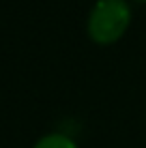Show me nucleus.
Returning a JSON list of instances; mask_svg holds the SVG:
<instances>
[{
    "label": "nucleus",
    "instance_id": "obj_1",
    "mask_svg": "<svg viewBox=\"0 0 146 148\" xmlns=\"http://www.w3.org/2000/svg\"><path fill=\"white\" fill-rule=\"evenodd\" d=\"M131 11L125 0H97L88 15V34L95 43L110 45L125 34Z\"/></svg>",
    "mask_w": 146,
    "mask_h": 148
},
{
    "label": "nucleus",
    "instance_id": "obj_2",
    "mask_svg": "<svg viewBox=\"0 0 146 148\" xmlns=\"http://www.w3.org/2000/svg\"><path fill=\"white\" fill-rule=\"evenodd\" d=\"M34 148H77V144L64 133H49V135H43L34 144Z\"/></svg>",
    "mask_w": 146,
    "mask_h": 148
}]
</instances>
